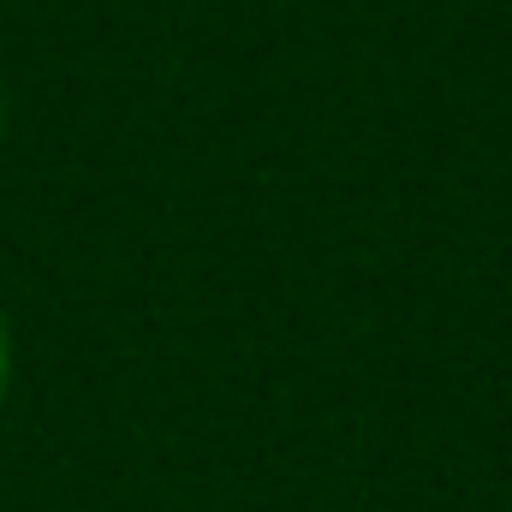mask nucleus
Returning <instances> with one entry per match:
<instances>
[{
  "label": "nucleus",
  "mask_w": 512,
  "mask_h": 512,
  "mask_svg": "<svg viewBox=\"0 0 512 512\" xmlns=\"http://www.w3.org/2000/svg\"><path fill=\"white\" fill-rule=\"evenodd\" d=\"M6 376H12V346H6V322H0V399H6Z\"/></svg>",
  "instance_id": "nucleus-1"
},
{
  "label": "nucleus",
  "mask_w": 512,
  "mask_h": 512,
  "mask_svg": "<svg viewBox=\"0 0 512 512\" xmlns=\"http://www.w3.org/2000/svg\"><path fill=\"white\" fill-rule=\"evenodd\" d=\"M0 120H6V108H0Z\"/></svg>",
  "instance_id": "nucleus-2"
}]
</instances>
